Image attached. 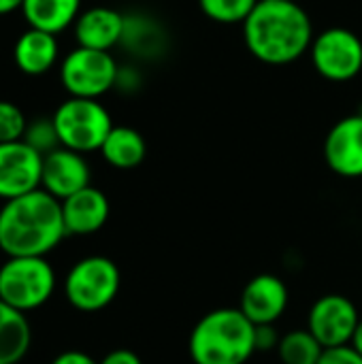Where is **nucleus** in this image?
<instances>
[{
	"label": "nucleus",
	"instance_id": "nucleus-1",
	"mask_svg": "<svg viewBox=\"0 0 362 364\" xmlns=\"http://www.w3.org/2000/svg\"><path fill=\"white\" fill-rule=\"evenodd\" d=\"M314 36L312 17L292 0H258L243 21L247 51L271 66L297 62L312 49Z\"/></svg>",
	"mask_w": 362,
	"mask_h": 364
},
{
	"label": "nucleus",
	"instance_id": "nucleus-2",
	"mask_svg": "<svg viewBox=\"0 0 362 364\" xmlns=\"http://www.w3.org/2000/svg\"><path fill=\"white\" fill-rule=\"evenodd\" d=\"M64 237L62 203L43 188L4 200L0 209V250L9 258H45Z\"/></svg>",
	"mask_w": 362,
	"mask_h": 364
},
{
	"label": "nucleus",
	"instance_id": "nucleus-3",
	"mask_svg": "<svg viewBox=\"0 0 362 364\" xmlns=\"http://www.w3.org/2000/svg\"><path fill=\"white\" fill-rule=\"evenodd\" d=\"M256 352V326L237 307L215 309L190 335L194 364H245Z\"/></svg>",
	"mask_w": 362,
	"mask_h": 364
},
{
	"label": "nucleus",
	"instance_id": "nucleus-4",
	"mask_svg": "<svg viewBox=\"0 0 362 364\" xmlns=\"http://www.w3.org/2000/svg\"><path fill=\"white\" fill-rule=\"evenodd\" d=\"M53 124L60 145L79 154L100 151L105 139L113 130V119L107 107L94 98L68 96L53 111Z\"/></svg>",
	"mask_w": 362,
	"mask_h": 364
},
{
	"label": "nucleus",
	"instance_id": "nucleus-5",
	"mask_svg": "<svg viewBox=\"0 0 362 364\" xmlns=\"http://www.w3.org/2000/svg\"><path fill=\"white\" fill-rule=\"evenodd\" d=\"M55 290V273L47 258H9L0 267V301L28 314L43 307Z\"/></svg>",
	"mask_w": 362,
	"mask_h": 364
},
{
	"label": "nucleus",
	"instance_id": "nucleus-6",
	"mask_svg": "<svg viewBox=\"0 0 362 364\" xmlns=\"http://www.w3.org/2000/svg\"><path fill=\"white\" fill-rule=\"evenodd\" d=\"M119 269L111 258L87 256L79 260L64 279V294L79 311H100L119 292Z\"/></svg>",
	"mask_w": 362,
	"mask_h": 364
},
{
	"label": "nucleus",
	"instance_id": "nucleus-7",
	"mask_svg": "<svg viewBox=\"0 0 362 364\" xmlns=\"http://www.w3.org/2000/svg\"><path fill=\"white\" fill-rule=\"evenodd\" d=\"M119 66L111 51L75 47L60 64V81L68 96L98 100L117 85Z\"/></svg>",
	"mask_w": 362,
	"mask_h": 364
},
{
	"label": "nucleus",
	"instance_id": "nucleus-8",
	"mask_svg": "<svg viewBox=\"0 0 362 364\" xmlns=\"http://www.w3.org/2000/svg\"><path fill=\"white\" fill-rule=\"evenodd\" d=\"M314 68L329 81H350L362 70V38L350 28H326L312 43Z\"/></svg>",
	"mask_w": 362,
	"mask_h": 364
},
{
	"label": "nucleus",
	"instance_id": "nucleus-9",
	"mask_svg": "<svg viewBox=\"0 0 362 364\" xmlns=\"http://www.w3.org/2000/svg\"><path fill=\"white\" fill-rule=\"evenodd\" d=\"M358 322L361 314L348 296L326 294L312 305L307 328L324 346V350H329L350 346Z\"/></svg>",
	"mask_w": 362,
	"mask_h": 364
},
{
	"label": "nucleus",
	"instance_id": "nucleus-10",
	"mask_svg": "<svg viewBox=\"0 0 362 364\" xmlns=\"http://www.w3.org/2000/svg\"><path fill=\"white\" fill-rule=\"evenodd\" d=\"M43 156L28 143H0V198L11 200L41 188Z\"/></svg>",
	"mask_w": 362,
	"mask_h": 364
},
{
	"label": "nucleus",
	"instance_id": "nucleus-11",
	"mask_svg": "<svg viewBox=\"0 0 362 364\" xmlns=\"http://www.w3.org/2000/svg\"><path fill=\"white\" fill-rule=\"evenodd\" d=\"M90 186V164L83 154L58 147L55 151L43 156V175L41 188L58 198L60 203L79 190Z\"/></svg>",
	"mask_w": 362,
	"mask_h": 364
},
{
	"label": "nucleus",
	"instance_id": "nucleus-12",
	"mask_svg": "<svg viewBox=\"0 0 362 364\" xmlns=\"http://www.w3.org/2000/svg\"><path fill=\"white\" fill-rule=\"evenodd\" d=\"M288 307V288L286 284L271 273L256 275L250 279L241 292L239 309L254 326L275 324Z\"/></svg>",
	"mask_w": 362,
	"mask_h": 364
},
{
	"label": "nucleus",
	"instance_id": "nucleus-13",
	"mask_svg": "<svg viewBox=\"0 0 362 364\" xmlns=\"http://www.w3.org/2000/svg\"><path fill=\"white\" fill-rule=\"evenodd\" d=\"M324 158L339 177H362V115L339 119L326 134Z\"/></svg>",
	"mask_w": 362,
	"mask_h": 364
},
{
	"label": "nucleus",
	"instance_id": "nucleus-14",
	"mask_svg": "<svg viewBox=\"0 0 362 364\" xmlns=\"http://www.w3.org/2000/svg\"><path fill=\"white\" fill-rule=\"evenodd\" d=\"M126 30V17L111 6H92L81 11L73 32L77 47L111 51L122 43Z\"/></svg>",
	"mask_w": 362,
	"mask_h": 364
},
{
	"label": "nucleus",
	"instance_id": "nucleus-15",
	"mask_svg": "<svg viewBox=\"0 0 362 364\" xmlns=\"http://www.w3.org/2000/svg\"><path fill=\"white\" fill-rule=\"evenodd\" d=\"M109 198L94 186L79 190L77 194L62 200V218L66 235H94L109 220Z\"/></svg>",
	"mask_w": 362,
	"mask_h": 364
},
{
	"label": "nucleus",
	"instance_id": "nucleus-16",
	"mask_svg": "<svg viewBox=\"0 0 362 364\" xmlns=\"http://www.w3.org/2000/svg\"><path fill=\"white\" fill-rule=\"evenodd\" d=\"M58 58V36L36 28H28L26 32H21L13 47L15 66L28 77H41L49 73L55 66Z\"/></svg>",
	"mask_w": 362,
	"mask_h": 364
},
{
	"label": "nucleus",
	"instance_id": "nucleus-17",
	"mask_svg": "<svg viewBox=\"0 0 362 364\" xmlns=\"http://www.w3.org/2000/svg\"><path fill=\"white\" fill-rule=\"evenodd\" d=\"M21 15L28 28L60 34L75 26L81 15V0H23Z\"/></svg>",
	"mask_w": 362,
	"mask_h": 364
},
{
	"label": "nucleus",
	"instance_id": "nucleus-18",
	"mask_svg": "<svg viewBox=\"0 0 362 364\" xmlns=\"http://www.w3.org/2000/svg\"><path fill=\"white\" fill-rule=\"evenodd\" d=\"M32 331L26 314L0 301V364H17L30 350Z\"/></svg>",
	"mask_w": 362,
	"mask_h": 364
},
{
	"label": "nucleus",
	"instance_id": "nucleus-19",
	"mask_svg": "<svg viewBox=\"0 0 362 364\" xmlns=\"http://www.w3.org/2000/svg\"><path fill=\"white\" fill-rule=\"evenodd\" d=\"M100 154L107 160V164H111L113 168L130 171L145 160L147 145L139 130L130 126H113V130L109 132V136L100 147Z\"/></svg>",
	"mask_w": 362,
	"mask_h": 364
},
{
	"label": "nucleus",
	"instance_id": "nucleus-20",
	"mask_svg": "<svg viewBox=\"0 0 362 364\" xmlns=\"http://www.w3.org/2000/svg\"><path fill=\"white\" fill-rule=\"evenodd\" d=\"M277 354L284 364H318L324 354V346L309 333V328L292 331L282 337Z\"/></svg>",
	"mask_w": 362,
	"mask_h": 364
},
{
	"label": "nucleus",
	"instance_id": "nucleus-21",
	"mask_svg": "<svg viewBox=\"0 0 362 364\" xmlns=\"http://www.w3.org/2000/svg\"><path fill=\"white\" fill-rule=\"evenodd\" d=\"M258 0H198V6L203 15L218 23H241L250 17V13L256 9Z\"/></svg>",
	"mask_w": 362,
	"mask_h": 364
},
{
	"label": "nucleus",
	"instance_id": "nucleus-22",
	"mask_svg": "<svg viewBox=\"0 0 362 364\" xmlns=\"http://www.w3.org/2000/svg\"><path fill=\"white\" fill-rule=\"evenodd\" d=\"M21 141L28 143L41 156H47V154L55 151L58 147H62L53 117H36V119L28 122V128H26V134Z\"/></svg>",
	"mask_w": 362,
	"mask_h": 364
},
{
	"label": "nucleus",
	"instance_id": "nucleus-23",
	"mask_svg": "<svg viewBox=\"0 0 362 364\" xmlns=\"http://www.w3.org/2000/svg\"><path fill=\"white\" fill-rule=\"evenodd\" d=\"M26 128L28 117L23 115V111L11 100H0V143L21 141Z\"/></svg>",
	"mask_w": 362,
	"mask_h": 364
},
{
	"label": "nucleus",
	"instance_id": "nucleus-24",
	"mask_svg": "<svg viewBox=\"0 0 362 364\" xmlns=\"http://www.w3.org/2000/svg\"><path fill=\"white\" fill-rule=\"evenodd\" d=\"M318 364H362V356L352 346L329 348V350H324Z\"/></svg>",
	"mask_w": 362,
	"mask_h": 364
},
{
	"label": "nucleus",
	"instance_id": "nucleus-25",
	"mask_svg": "<svg viewBox=\"0 0 362 364\" xmlns=\"http://www.w3.org/2000/svg\"><path fill=\"white\" fill-rule=\"evenodd\" d=\"M282 337H277L273 324L269 326H256V352H269V350H277Z\"/></svg>",
	"mask_w": 362,
	"mask_h": 364
},
{
	"label": "nucleus",
	"instance_id": "nucleus-26",
	"mask_svg": "<svg viewBox=\"0 0 362 364\" xmlns=\"http://www.w3.org/2000/svg\"><path fill=\"white\" fill-rule=\"evenodd\" d=\"M98 364H143L132 350H113Z\"/></svg>",
	"mask_w": 362,
	"mask_h": 364
},
{
	"label": "nucleus",
	"instance_id": "nucleus-27",
	"mask_svg": "<svg viewBox=\"0 0 362 364\" xmlns=\"http://www.w3.org/2000/svg\"><path fill=\"white\" fill-rule=\"evenodd\" d=\"M51 364H98L92 356L83 354V352H77V350H70V352H62L60 356H55V360Z\"/></svg>",
	"mask_w": 362,
	"mask_h": 364
},
{
	"label": "nucleus",
	"instance_id": "nucleus-28",
	"mask_svg": "<svg viewBox=\"0 0 362 364\" xmlns=\"http://www.w3.org/2000/svg\"><path fill=\"white\" fill-rule=\"evenodd\" d=\"M23 0H0V15H9L13 11H21Z\"/></svg>",
	"mask_w": 362,
	"mask_h": 364
},
{
	"label": "nucleus",
	"instance_id": "nucleus-29",
	"mask_svg": "<svg viewBox=\"0 0 362 364\" xmlns=\"http://www.w3.org/2000/svg\"><path fill=\"white\" fill-rule=\"evenodd\" d=\"M358 354L362 356V316H361V322H358V326H356V331H354V337H352V343H350Z\"/></svg>",
	"mask_w": 362,
	"mask_h": 364
},
{
	"label": "nucleus",
	"instance_id": "nucleus-30",
	"mask_svg": "<svg viewBox=\"0 0 362 364\" xmlns=\"http://www.w3.org/2000/svg\"><path fill=\"white\" fill-rule=\"evenodd\" d=\"M292 2H299V0H292Z\"/></svg>",
	"mask_w": 362,
	"mask_h": 364
}]
</instances>
